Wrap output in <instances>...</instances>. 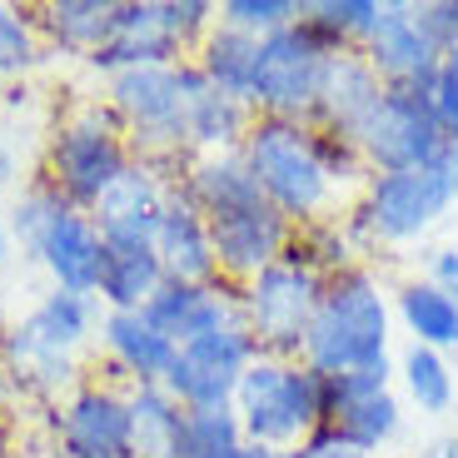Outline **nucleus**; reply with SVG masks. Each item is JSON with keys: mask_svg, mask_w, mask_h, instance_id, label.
I'll use <instances>...</instances> for the list:
<instances>
[{"mask_svg": "<svg viewBox=\"0 0 458 458\" xmlns=\"http://www.w3.org/2000/svg\"><path fill=\"white\" fill-rule=\"evenodd\" d=\"M304 364L324 378L394 369V299L369 264L329 275L304 339Z\"/></svg>", "mask_w": 458, "mask_h": 458, "instance_id": "nucleus-1", "label": "nucleus"}, {"mask_svg": "<svg viewBox=\"0 0 458 458\" xmlns=\"http://www.w3.org/2000/svg\"><path fill=\"white\" fill-rule=\"evenodd\" d=\"M130 160H135V149H130L125 125L114 120V110L105 100H81L46 130L35 174L50 180L70 205L90 215L105 190L125 174Z\"/></svg>", "mask_w": 458, "mask_h": 458, "instance_id": "nucleus-2", "label": "nucleus"}, {"mask_svg": "<svg viewBox=\"0 0 458 458\" xmlns=\"http://www.w3.org/2000/svg\"><path fill=\"white\" fill-rule=\"evenodd\" d=\"M234 419L244 428V444L264 448H304L324 428L329 413V378L304 359H269L259 354L244 369L234 389Z\"/></svg>", "mask_w": 458, "mask_h": 458, "instance_id": "nucleus-3", "label": "nucleus"}, {"mask_svg": "<svg viewBox=\"0 0 458 458\" xmlns=\"http://www.w3.org/2000/svg\"><path fill=\"white\" fill-rule=\"evenodd\" d=\"M458 205V155H438L428 165L413 170H394V174H369V184L359 190V205L349 209V229L359 244H399L424 240L428 229H438Z\"/></svg>", "mask_w": 458, "mask_h": 458, "instance_id": "nucleus-4", "label": "nucleus"}, {"mask_svg": "<svg viewBox=\"0 0 458 458\" xmlns=\"http://www.w3.org/2000/svg\"><path fill=\"white\" fill-rule=\"evenodd\" d=\"M240 155H244V165H250V174L259 180V195L294 229L329 219L334 199H339V184L324 170L319 149H314V130L304 125V120L254 114Z\"/></svg>", "mask_w": 458, "mask_h": 458, "instance_id": "nucleus-5", "label": "nucleus"}, {"mask_svg": "<svg viewBox=\"0 0 458 458\" xmlns=\"http://www.w3.org/2000/svg\"><path fill=\"white\" fill-rule=\"evenodd\" d=\"M105 105L125 125V140L140 160L160 165L180 180L190 160V114H184V60L180 65H135L105 81Z\"/></svg>", "mask_w": 458, "mask_h": 458, "instance_id": "nucleus-6", "label": "nucleus"}, {"mask_svg": "<svg viewBox=\"0 0 458 458\" xmlns=\"http://www.w3.org/2000/svg\"><path fill=\"white\" fill-rule=\"evenodd\" d=\"M215 21L219 11L209 0H114L110 40L85 65L100 81L135 65H180L199 50Z\"/></svg>", "mask_w": 458, "mask_h": 458, "instance_id": "nucleus-7", "label": "nucleus"}, {"mask_svg": "<svg viewBox=\"0 0 458 458\" xmlns=\"http://www.w3.org/2000/svg\"><path fill=\"white\" fill-rule=\"evenodd\" d=\"M324 284L329 279L294 244L269 269H259L250 284H240L244 329L259 344V354L304 359V339H310V324H314V310H319V299H324Z\"/></svg>", "mask_w": 458, "mask_h": 458, "instance_id": "nucleus-8", "label": "nucleus"}, {"mask_svg": "<svg viewBox=\"0 0 458 458\" xmlns=\"http://www.w3.org/2000/svg\"><path fill=\"white\" fill-rule=\"evenodd\" d=\"M334 50L304 25L299 15L294 25L264 35L259 55H254V85H250V110L275 114V120H304L310 125L324 95V75H329Z\"/></svg>", "mask_w": 458, "mask_h": 458, "instance_id": "nucleus-9", "label": "nucleus"}, {"mask_svg": "<svg viewBox=\"0 0 458 458\" xmlns=\"http://www.w3.org/2000/svg\"><path fill=\"white\" fill-rule=\"evenodd\" d=\"M60 458H140L130 389L114 378H81L60 403L46 409Z\"/></svg>", "mask_w": 458, "mask_h": 458, "instance_id": "nucleus-10", "label": "nucleus"}, {"mask_svg": "<svg viewBox=\"0 0 458 458\" xmlns=\"http://www.w3.org/2000/svg\"><path fill=\"white\" fill-rule=\"evenodd\" d=\"M354 140L364 149L369 174L413 170V165H428L454 149V140L438 125L428 90H403V85H384V95H378V105L369 110Z\"/></svg>", "mask_w": 458, "mask_h": 458, "instance_id": "nucleus-11", "label": "nucleus"}, {"mask_svg": "<svg viewBox=\"0 0 458 458\" xmlns=\"http://www.w3.org/2000/svg\"><path fill=\"white\" fill-rule=\"evenodd\" d=\"M259 359V344L250 339L244 324L199 334V339L174 349V364L165 374V389L184 403V409H229L234 389H240L244 369Z\"/></svg>", "mask_w": 458, "mask_h": 458, "instance_id": "nucleus-12", "label": "nucleus"}, {"mask_svg": "<svg viewBox=\"0 0 458 458\" xmlns=\"http://www.w3.org/2000/svg\"><path fill=\"white\" fill-rule=\"evenodd\" d=\"M324 434L344 444L378 454L403 434V399L394 394V369H369V374L329 378V413Z\"/></svg>", "mask_w": 458, "mask_h": 458, "instance_id": "nucleus-13", "label": "nucleus"}, {"mask_svg": "<svg viewBox=\"0 0 458 458\" xmlns=\"http://www.w3.org/2000/svg\"><path fill=\"white\" fill-rule=\"evenodd\" d=\"M359 55L369 60V70L384 85H403V90H428L438 65H444V50L428 40L419 5H409V0H384V11H378L369 40L359 46Z\"/></svg>", "mask_w": 458, "mask_h": 458, "instance_id": "nucleus-14", "label": "nucleus"}, {"mask_svg": "<svg viewBox=\"0 0 458 458\" xmlns=\"http://www.w3.org/2000/svg\"><path fill=\"white\" fill-rule=\"evenodd\" d=\"M209 240H215L219 279H229V284H250L259 269H269V264L289 250L294 225H289L269 199H254V205L225 209V215L209 219Z\"/></svg>", "mask_w": 458, "mask_h": 458, "instance_id": "nucleus-15", "label": "nucleus"}, {"mask_svg": "<svg viewBox=\"0 0 458 458\" xmlns=\"http://www.w3.org/2000/svg\"><path fill=\"white\" fill-rule=\"evenodd\" d=\"M170 190H174V174H165L160 165L135 155L125 165V174L90 209L100 240L105 244H155V229H160V215L170 205Z\"/></svg>", "mask_w": 458, "mask_h": 458, "instance_id": "nucleus-16", "label": "nucleus"}, {"mask_svg": "<svg viewBox=\"0 0 458 458\" xmlns=\"http://www.w3.org/2000/svg\"><path fill=\"white\" fill-rule=\"evenodd\" d=\"M145 319L155 324L174 349H180V344L199 339V334L244 324L240 284H229V279H209V284H180V279H165V284L149 294Z\"/></svg>", "mask_w": 458, "mask_h": 458, "instance_id": "nucleus-17", "label": "nucleus"}, {"mask_svg": "<svg viewBox=\"0 0 458 458\" xmlns=\"http://www.w3.org/2000/svg\"><path fill=\"white\" fill-rule=\"evenodd\" d=\"M95 344H100L105 359V378L125 384V389L165 384V374L174 364V344L145 319V310H105Z\"/></svg>", "mask_w": 458, "mask_h": 458, "instance_id": "nucleus-18", "label": "nucleus"}, {"mask_svg": "<svg viewBox=\"0 0 458 458\" xmlns=\"http://www.w3.org/2000/svg\"><path fill=\"white\" fill-rule=\"evenodd\" d=\"M25 259L50 279V289H70V294H95L100 289V264H105V240L95 219L85 209L70 205L55 225L35 240Z\"/></svg>", "mask_w": 458, "mask_h": 458, "instance_id": "nucleus-19", "label": "nucleus"}, {"mask_svg": "<svg viewBox=\"0 0 458 458\" xmlns=\"http://www.w3.org/2000/svg\"><path fill=\"white\" fill-rule=\"evenodd\" d=\"M155 254H160L165 279H180V284H209V279H219L209 219L184 199L180 184L170 190V205H165L160 229H155Z\"/></svg>", "mask_w": 458, "mask_h": 458, "instance_id": "nucleus-20", "label": "nucleus"}, {"mask_svg": "<svg viewBox=\"0 0 458 458\" xmlns=\"http://www.w3.org/2000/svg\"><path fill=\"white\" fill-rule=\"evenodd\" d=\"M184 114H190V155H225L240 149L254 125V110L244 100H229L184 60Z\"/></svg>", "mask_w": 458, "mask_h": 458, "instance_id": "nucleus-21", "label": "nucleus"}, {"mask_svg": "<svg viewBox=\"0 0 458 458\" xmlns=\"http://www.w3.org/2000/svg\"><path fill=\"white\" fill-rule=\"evenodd\" d=\"M384 95V81H378L369 60L359 50H344V55L329 60V75H324V95H319V110H314L310 125L319 130H339V135L354 140L359 125L369 120V110L378 105Z\"/></svg>", "mask_w": 458, "mask_h": 458, "instance_id": "nucleus-22", "label": "nucleus"}, {"mask_svg": "<svg viewBox=\"0 0 458 458\" xmlns=\"http://www.w3.org/2000/svg\"><path fill=\"white\" fill-rule=\"evenodd\" d=\"M174 184H180L184 199H190L205 219L264 199L259 195V180L250 174V165H244L240 149H225V155H190Z\"/></svg>", "mask_w": 458, "mask_h": 458, "instance_id": "nucleus-23", "label": "nucleus"}, {"mask_svg": "<svg viewBox=\"0 0 458 458\" xmlns=\"http://www.w3.org/2000/svg\"><path fill=\"white\" fill-rule=\"evenodd\" d=\"M35 25H40L46 55H65L85 65L110 40L114 0H46V5H35Z\"/></svg>", "mask_w": 458, "mask_h": 458, "instance_id": "nucleus-24", "label": "nucleus"}, {"mask_svg": "<svg viewBox=\"0 0 458 458\" xmlns=\"http://www.w3.org/2000/svg\"><path fill=\"white\" fill-rule=\"evenodd\" d=\"M394 324L409 334V344H424V349H438L458 364V299L444 294L434 279L413 275L394 289Z\"/></svg>", "mask_w": 458, "mask_h": 458, "instance_id": "nucleus-25", "label": "nucleus"}, {"mask_svg": "<svg viewBox=\"0 0 458 458\" xmlns=\"http://www.w3.org/2000/svg\"><path fill=\"white\" fill-rule=\"evenodd\" d=\"M160 284H165V269L155 244H105L100 289H95L100 310H145Z\"/></svg>", "mask_w": 458, "mask_h": 458, "instance_id": "nucleus-26", "label": "nucleus"}, {"mask_svg": "<svg viewBox=\"0 0 458 458\" xmlns=\"http://www.w3.org/2000/svg\"><path fill=\"white\" fill-rule=\"evenodd\" d=\"M394 378L403 389V403L419 409L424 419H444L458 403V364L438 349H424V344H409L399 359H394Z\"/></svg>", "mask_w": 458, "mask_h": 458, "instance_id": "nucleus-27", "label": "nucleus"}, {"mask_svg": "<svg viewBox=\"0 0 458 458\" xmlns=\"http://www.w3.org/2000/svg\"><path fill=\"white\" fill-rule=\"evenodd\" d=\"M254 55H259V40H254V35H244V30H234V25H219L215 21V30L199 40V50L190 60H195V70L205 75L209 85H215L219 95L250 105Z\"/></svg>", "mask_w": 458, "mask_h": 458, "instance_id": "nucleus-28", "label": "nucleus"}, {"mask_svg": "<svg viewBox=\"0 0 458 458\" xmlns=\"http://www.w3.org/2000/svg\"><path fill=\"white\" fill-rule=\"evenodd\" d=\"M46 40L35 25V5H11L0 0V85H25L46 65Z\"/></svg>", "mask_w": 458, "mask_h": 458, "instance_id": "nucleus-29", "label": "nucleus"}, {"mask_svg": "<svg viewBox=\"0 0 458 458\" xmlns=\"http://www.w3.org/2000/svg\"><path fill=\"white\" fill-rule=\"evenodd\" d=\"M244 448V428L234 409H184L170 458H234Z\"/></svg>", "mask_w": 458, "mask_h": 458, "instance_id": "nucleus-30", "label": "nucleus"}, {"mask_svg": "<svg viewBox=\"0 0 458 458\" xmlns=\"http://www.w3.org/2000/svg\"><path fill=\"white\" fill-rule=\"evenodd\" d=\"M378 11H384V0H314V5H304V25L334 55H344V50H359L369 40Z\"/></svg>", "mask_w": 458, "mask_h": 458, "instance_id": "nucleus-31", "label": "nucleus"}, {"mask_svg": "<svg viewBox=\"0 0 458 458\" xmlns=\"http://www.w3.org/2000/svg\"><path fill=\"white\" fill-rule=\"evenodd\" d=\"M130 413H135V444L140 458H165L180 434V419H184V403L174 399L165 384H140L130 389Z\"/></svg>", "mask_w": 458, "mask_h": 458, "instance_id": "nucleus-32", "label": "nucleus"}, {"mask_svg": "<svg viewBox=\"0 0 458 458\" xmlns=\"http://www.w3.org/2000/svg\"><path fill=\"white\" fill-rule=\"evenodd\" d=\"M215 11H219V25H234V30L264 40V35L294 25L299 15H304V5H299V0H225Z\"/></svg>", "mask_w": 458, "mask_h": 458, "instance_id": "nucleus-33", "label": "nucleus"}, {"mask_svg": "<svg viewBox=\"0 0 458 458\" xmlns=\"http://www.w3.org/2000/svg\"><path fill=\"white\" fill-rule=\"evenodd\" d=\"M428 100H434V110H438L444 135L458 145V46L444 50V65H438L434 85H428Z\"/></svg>", "mask_w": 458, "mask_h": 458, "instance_id": "nucleus-34", "label": "nucleus"}, {"mask_svg": "<svg viewBox=\"0 0 458 458\" xmlns=\"http://www.w3.org/2000/svg\"><path fill=\"white\" fill-rule=\"evenodd\" d=\"M419 21L438 50L458 46V0H428V5H419Z\"/></svg>", "mask_w": 458, "mask_h": 458, "instance_id": "nucleus-35", "label": "nucleus"}, {"mask_svg": "<svg viewBox=\"0 0 458 458\" xmlns=\"http://www.w3.org/2000/svg\"><path fill=\"white\" fill-rule=\"evenodd\" d=\"M424 279H434L444 294L458 299V244H438L434 254L424 259Z\"/></svg>", "mask_w": 458, "mask_h": 458, "instance_id": "nucleus-36", "label": "nucleus"}, {"mask_svg": "<svg viewBox=\"0 0 458 458\" xmlns=\"http://www.w3.org/2000/svg\"><path fill=\"white\" fill-rule=\"evenodd\" d=\"M21 170H25L21 145L0 130V195H15V190H21Z\"/></svg>", "mask_w": 458, "mask_h": 458, "instance_id": "nucleus-37", "label": "nucleus"}, {"mask_svg": "<svg viewBox=\"0 0 458 458\" xmlns=\"http://www.w3.org/2000/svg\"><path fill=\"white\" fill-rule=\"evenodd\" d=\"M304 458H374V454H364V448H354V444H344V438H334V434H314L310 444H304Z\"/></svg>", "mask_w": 458, "mask_h": 458, "instance_id": "nucleus-38", "label": "nucleus"}, {"mask_svg": "<svg viewBox=\"0 0 458 458\" xmlns=\"http://www.w3.org/2000/svg\"><path fill=\"white\" fill-rule=\"evenodd\" d=\"M15 259H21V250H15L11 225H5V215H0V284H5V275L15 269Z\"/></svg>", "mask_w": 458, "mask_h": 458, "instance_id": "nucleus-39", "label": "nucleus"}, {"mask_svg": "<svg viewBox=\"0 0 458 458\" xmlns=\"http://www.w3.org/2000/svg\"><path fill=\"white\" fill-rule=\"evenodd\" d=\"M0 458H15V424H11V403H0Z\"/></svg>", "mask_w": 458, "mask_h": 458, "instance_id": "nucleus-40", "label": "nucleus"}, {"mask_svg": "<svg viewBox=\"0 0 458 458\" xmlns=\"http://www.w3.org/2000/svg\"><path fill=\"white\" fill-rule=\"evenodd\" d=\"M234 458H289V448H264V444H244Z\"/></svg>", "mask_w": 458, "mask_h": 458, "instance_id": "nucleus-41", "label": "nucleus"}, {"mask_svg": "<svg viewBox=\"0 0 458 458\" xmlns=\"http://www.w3.org/2000/svg\"><path fill=\"white\" fill-rule=\"evenodd\" d=\"M428 458H458V438H438V444L428 448Z\"/></svg>", "mask_w": 458, "mask_h": 458, "instance_id": "nucleus-42", "label": "nucleus"}, {"mask_svg": "<svg viewBox=\"0 0 458 458\" xmlns=\"http://www.w3.org/2000/svg\"><path fill=\"white\" fill-rule=\"evenodd\" d=\"M409 458H428V454H409Z\"/></svg>", "mask_w": 458, "mask_h": 458, "instance_id": "nucleus-43", "label": "nucleus"}, {"mask_svg": "<svg viewBox=\"0 0 458 458\" xmlns=\"http://www.w3.org/2000/svg\"><path fill=\"white\" fill-rule=\"evenodd\" d=\"M454 155H458V145H454Z\"/></svg>", "mask_w": 458, "mask_h": 458, "instance_id": "nucleus-44", "label": "nucleus"}, {"mask_svg": "<svg viewBox=\"0 0 458 458\" xmlns=\"http://www.w3.org/2000/svg\"><path fill=\"white\" fill-rule=\"evenodd\" d=\"M165 458H170V454H165Z\"/></svg>", "mask_w": 458, "mask_h": 458, "instance_id": "nucleus-45", "label": "nucleus"}]
</instances>
